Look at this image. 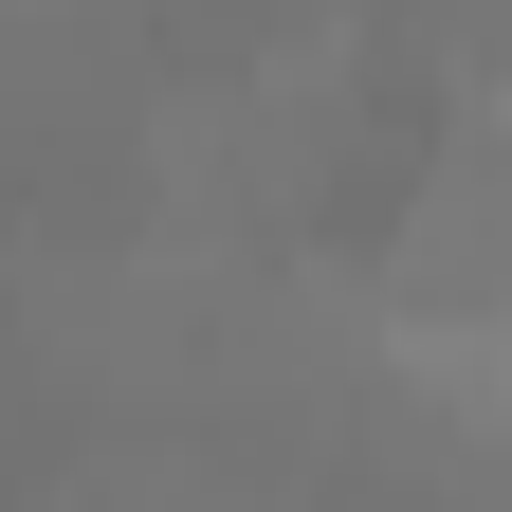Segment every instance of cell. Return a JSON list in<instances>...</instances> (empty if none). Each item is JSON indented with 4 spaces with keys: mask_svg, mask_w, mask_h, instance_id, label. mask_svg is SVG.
I'll list each match as a JSON object with an SVG mask.
<instances>
[{
    "mask_svg": "<svg viewBox=\"0 0 512 512\" xmlns=\"http://www.w3.org/2000/svg\"><path fill=\"white\" fill-rule=\"evenodd\" d=\"M476 147H494V165H512V55H494V128H476Z\"/></svg>",
    "mask_w": 512,
    "mask_h": 512,
    "instance_id": "6da1fadb",
    "label": "cell"
}]
</instances>
